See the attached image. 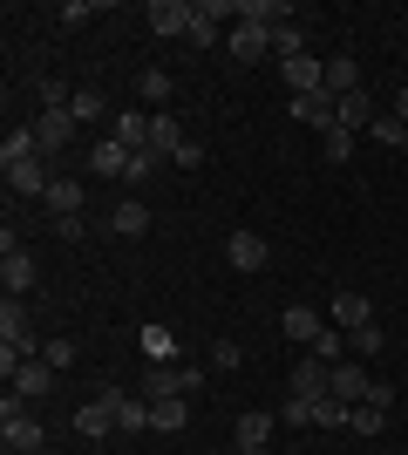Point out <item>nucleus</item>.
Instances as JSON below:
<instances>
[{
  "instance_id": "f257e3e1",
  "label": "nucleus",
  "mask_w": 408,
  "mask_h": 455,
  "mask_svg": "<svg viewBox=\"0 0 408 455\" xmlns=\"http://www.w3.org/2000/svg\"><path fill=\"white\" fill-rule=\"evenodd\" d=\"M143 20H150V35L177 41V35H191V20H197V0H150V7H143Z\"/></svg>"
},
{
  "instance_id": "f03ea898",
  "label": "nucleus",
  "mask_w": 408,
  "mask_h": 455,
  "mask_svg": "<svg viewBox=\"0 0 408 455\" xmlns=\"http://www.w3.org/2000/svg\"><path fill=\"white\" fill-rule=\"evenodd\" d=\"M68 136H76V116H68V109H41V116H35V143H41V156H48V164L68 150Z\"/></svg>"
},
{
  "instance_id": "7ed1b4c3",
  "label": "nucleus",
  "mask_w": 408,
  "mask_h": 455,
  "mask_svg": "<svg viewBox=\"0 0 408 455\" xmlns=\"http://www.w3.org/2000/svg\"><path fill=\"white\" fill-rule=\"evenodd\" d=\"M0 292H7V299H20V292H35V251H28V245L0 251Z\"/></svg>"
},
{
  "instance_id": "20e7f679",
  "label": "nucleus",
  "mask_w": 408,
  "mask_h": 455,
  "mask_svg": "<svg viewBox=\"0 0 408 455\" xmlns=\"http://www.w3.org/2000/svg\"><path fill=\"white\" fill-rule=\"evenodd\" d=\"M327 320L340 326V333H361V326H374V299H368V292H333Z\"/></svg>"
},
{
  "instance_id": "39448f33",
  "label": "nucleus",
  "mask_w": 408,
  "mask_h": 455,
  "mask_svg": "<svg viewBox=\"0 0 408 455\" xmlns=\"http://www.w3.org/2000/svg\"><path fill=\"white\" fill-rule=\"evenodd\" d=\"M225 48H232V61H266L272 55V35H266V28H252V20H232V28H225Z\"/></svg>"
},
{
  "instance_id": "423d86ee",
  "label": "nucleus",
  "mask_w": 408,
  "mask_h": 455,
  "mask_svg": "<svg viewBox=\"0 0 408 455\" xmlns=\"http://www.w3.org/2000/svg\"><path fill=\"white\" fill-rule=\"evenodd\" d=\"M327 326H333V320H327V313H313V306H286V313H279V333H286V340H300V347H313Z\"/></svg>"
},
{
  "instance_id": "0eeeda50",
  "label": "nucleus",
  "mask_w": 408,
  "mask_h": 455,
  "mask_svg": "<svg viewBox=\"0 0 408 455\" xmlns=\"http://www.w3.org/2000/svg\"><path fill=\"white\" fill-rule=\"evenodd\" d=\"M48 184H55V164H48V156H28V164L7 171V190H20V197H48Z\"/></svg>"
},
{
  "instance_id": "6e6552de",
  "label": "nucleus",
  "mask_w": 408,
  "mask_h": 455,
  "mask_svg": "<svg viewBox=\"0 0 408 455\" xmlns=\"http://www.w3.org/2000/svg\"><path fill=\"white\" fill-rule=\"evenodd\" d=\"M225 259H232V272H266V238H259V231H232V238H225Z\"/></svg>"
},
{
  "instance_id": "1a4fd4ad",
  "label": "nucleus",
  "mask_w": 408,
  "mask_h": 455,
  "mask_svg": "<svg viewBox=\"0 0 408 455\" xmlns=\"http://www.w3.org/2000/svg\"><path fill=\"white\" fill-rule=\"evenodd\" d=\"M327 387H333V367L320 361V354H307V361L292 367V395L300 401H327Z\"/></svg>"
},
{
  "instance_id": "9d476101",
  "label": "nucleus",
  "mask_w": 408,
  "mask_h": 455,
  "mask_svg": "<svg viewBox=\"0 0 408 455\" xmlns=\"http://www.w3.org/2000/svg\"><path fill=\"white\" fill-rule=\"evenodd\" d=\"M7 387H14L20 401H48V387H55V367L35 354V361H20V367H14V380H7Z\"/></svg>"
},
{
  "instance_id": "9b49d317",
  "label": "nucleus",
  "mask_w": 408,
  "mask_h": 455,
  "mask_svg": "<svg viewBox=\"0 0 408 455\" xmlns=\"http://www.w3.org/2000/svg\"><path fill=\"white\" fill-rule=\"evenodd\" d=\"M333 116H340V102H333L327 89H313V95H292V123H313V130H333Z\"/></svg>"
},
{
  "instance_id": "f8f14e48",
  "label": "nucleus",
  "mask_w": 408,
  "mask_h": 455,
  "mask_svg": "<svg viewBox=\"0 0 408 455\" xmlns=\"http://www.w3.org/2000/svg\"><path fill=\"white\" fill-rule=\"evenodd\" d=\"M136 347H143V361H150V367H177V354H184L171 326H143V333H136Z\"/></svg>"
},
{
  "instance_id": "ddd939ff",
  "label": "nucleus",
  "mask_w": 408,
  "mask_h": 455,
  "mask_svg": "<svg viewBox=\"0 0 408 455\" xmlns=\"http://www.w3.org/2000/svg\"><path fill=\"white\" fill-rule=\"evenodd\" d=\"M374 116H381V109H374V95H368V89H354V95H340V116H333V123L361 136V130H374Z\"/></svg>"
},
{
  "instance_id": "4468645a",
  "label": "nucleus",
  "mask_w": 408,
  "mask_h": 455,
  "mask_svg": "<svg viewBox=\"0 0 408 455\" xmlns=\"http://www.w3.org/2000/svg\"><path fill=\"white\" fill-rule=\"evenodd\" d=\"M109 136H116L123 150H150V116H136V109H116V116H109Z\"/></svg>"
},
{
  "instance_id": "2eb2a0df",
  "label": "nucleus",
  "mask_w": 408,
  "mask_h": 455,
  "mask_svg": "<svg viewBox=\"0 0 408 455\" xmlns=\"http://www.w3.org/2000/svg\"><path fill=\"white\" fill-rule=\"evenodd\" d=\"M102 401L116 408V428H123V435H136V428H150V401H130L123 387H102Z\"/></svg>"
},
{
  "instance_id": "dca6fc26",
  "label": "nucleus",
  "mask_w": 408,
  "mask_h": 455,
  "mask_svg": "<svg viewBox=\"0 0 408 455\" xmlns=\"http://www.w3.org/2000/svg\"><path fill=\"white\" fill-rule=\"evenodd\" d=\"M279 76H286V89L292 95H313V89H327V68L313 55H300V61H279Z\"/></svg>"
},
{
  "instance_id": "f3484780",
  "label": "nucleus",
  "mask_w": 408,
  "mask_h": 455,
  "mask_svg": "<svg viewBox=\"0 0 408 455\" xmlns=\"http://www.w3.org/2000/svg\"><path fill=\"white\" fill-rule=\"evenodd\" d=\"M89 171L96 177H130V150H123L116 136H102V143H89Z\"/></svg>"
},
{
  "instance_id": "a211bd4d",
  "label": "nucleus",
  "mask_w": 408,
  "mask_h": 455,
  "mask_svg": "<svg viewBox=\"0 0 408 455\" xmlns=\"http://www.w3.org/2000/svg\"><path fill=\"white\" fill-rule=\"evenodd\" d=\"M368 387H374V380L361 374V367L340 361V367H333V387H327V395H333V401H348V408H361V401H368Z\"/></svg>"
},
{
  "instance_id": "6ab92c4d",
  "label": "nucleus",
  "mask_w": 408,
  "mask_h": 455,
  "mask_svg": "<svg viewBox=\"0 0 408 455\" xmlns=\"http://www.w3.org/2000/svg\"><path fill=\"white\" fill-rule=\"evenodd\" d=\"M272 428H279V415H272V408H245V415H238V449H266Z\"/></svg>"
},
{
  "instance_id": "aec40b11",
  "label": "nucleus",
  "mask_w": 408,
  "mask_h": 455,
  "mask_svg": "<svg viewBox=\"0 0 408 455\" xmlns=\"http://www.w3.org/2000/svg\"><path fill=\"white\" fill-rule=\"evenodd\" d=\"M109 231H116V238H143V231H150V204L116 197V211H109Z\"/></svg>"
},
{
  "instance_id": "412c9836",
  "label": "nucleus",
  "mask_w": 408,
  "mask_h": 455,
  "mask_svg": "<svg viewBox=\"0 0 408 455\" xmlns=\"http://www.w3.org/2000/svg\"><path fill=\"white\" fill-rule=\"evenodd\" d=\"M354 89H368L361 61H354V55H333V61H327V95L340 102V95H354Z\"/></svg>"
},
{
  "instance_id": "4be33fe9",
  "label": "nucleus",
  "mask_w": 408,
  "mask_h": 455,
  "mask_svg": "<svg viewBox=\"0 0 408 455\" xmlns=\"http://www.w3.org/2000/svg\"><path fill=\"white\" fill-rule=\"evenodd\" d=\"M238 20H252V28L272 35V28H286V20H292V7H286V0H238Z\"/></svg>"
},
{
  "instance_id": "5701e85b",
  "label": "nucleus",
  "mask_w": 408,
  "mask_h": 455,
  "mask_svg": "<svg viewBox=\"0 0 408 455\" xmlns=\"http://www.w3.org/2000/svg\"><path fill=\"white\" fill-rule=\"evenodd\" d=\"M191 421V395H171V401H150V428L156 435H177Z\"/></svg>"
},
{
  "instance_id": "b1692460",
  "label": "nucleus",
  "mask_w": 408,
  "mask_h": 455,
  "mask_svg": "<svg viewBox=\"0 0 408 455\" xmlns=\"http://www.w3.org/2000/svg\"><path fill=\"white\" fill-rule=\"evenodd\" d=\"M82 197H89V190H82L76 177H55V184H48V197H41V204L55 211V218H82Z\"/></svg>"
},
{
  "instance_id": "393cba45",
  "label": "nucleus",
  "mask_w": 408,
  "mask_h": 455,
  "mask_svg": "<svg viewBox=\"0 0 408 455\" xmlns=\"http://www.w3.org/2000/svg\"><path fill=\"white\" fill-rule=\"evenodd\" d=\"M109 428H116V408H109L102 395L76 408V435H109Z\"/></svg>"
},
{
  "instance_id": "a878e982",
  "label": "nucleus",
  "mask_w": 408,
  "mask_h": 455,
  "mask_svg": "<svg viewBox=\"0 0 408 455\" xmlns=\"http://www.w3.org/2000/svg\"><path fill=\"white\" fill-rule=\"evenodd\" d=\"M177 143H184V130H177V116H171V109H156V116H150V150L164 156V164H171V156H177Z\"/></svg>"
},
{
  "instance_id": "bb28decb",
  "label": "nucleus",
  "mask_w": 408,
  "mask_h": 455,
  "mask_svg": "<svg viewBox=\"0 0 408 455\" xmlns=\"http://www.w3.org/2000/svg\"><path fill=\"white\" fill-rule=\"evenodd\" d=\"M28 156H41L35 123H28V130H7V143H0V171H14V164H28Z\"/></svg>"
},
{
  "instance_id": "cd10ccee",
  "label": "nucleus",
  "mask_w": 408,
  "mask_h": 455,
  "mask_svg": "<svg viewBox=\"0 0 408 455\" xmlns=\"http://www.w3.org/2000/svg\"><path fill=\"white\" fill-rule=\"evenodd\" d=\"M136 95H143L150 109H164V102H171V68H143V76H136Z\"/></svg>"
},
{
  "instance_id": "c85d7f7f",
  "label": "nucleus",
  "mask_w": 408,
  "mask_h": 455,
  "mask_svg": "<svg viewBox=\"0 0 408 455\" xmlns=\"http://www.w3.org/2000/svg\"><path fill=\"white\" fill-rule=\"evenodd\" d=\"M68 116H76V123H102V116H109V95H102V89H76Z\"/></svg>"
},
{
  "instance_id": "c756f323",
  "label": "nucleus",
  "mask_w": 408,
  "mask_h": 455,
  "mask_svg": "<svg viewBox=\"0 0 408 455\" xmlns=\"http://www.w3.org/2000/svg\"><path fill=\"white\" fill-rule=\"evenodd\" d=\"M143 395H150V401H171V395H184V387H177V367H150V374H143Z\"/></svg>"
},
{
  "instance_id": "7c9ffc66",
  "label": "nucleus",
  "mask_w": 408,
  "mask_h": 455,
  "mask_svg": "<svg viewBox=\"0 0 408 455\" xmlns=\"http://www.w3.org/2000/svg\"><path fill=\"white\" fill-rule=\"evenodd\" d=\"M368 136H374V143H388V150H408V123H395L388 109L374 116V130H368Z\"/></svg>"
},
{
  "instance_id": "2f4dec72",
  "label": "nucleus",
  "mask_w": 408,
  "mask_h": 455,
  "mask_svg": "<svg viewBox=\"0 0 408 455\" xmlns=\"http://www.w3.org/2000/svg\"><path fill=\"white\" fill-rule=\"evenodd\" d=\"M348 415H354V408H348V401H313V428H348Z\"/></svg>"
},
{
  "instance_id": "473e14b6",
  "label": "nucleus",
  "mask_w": 408,
  "mask_h": 455,
  "mask_svg": "<svg viewBox=\"0 0 408 455\" xmlns=\"http://www.w3.org/2000/svg\"><path fill=\"white\" fill-rule=\"evenodd\" d=\"M272 55H279V61H300V55H307V41H300L292 20H286V28H272Z\"/></svg>"
},
{
  "instance_id": "72a5a7b5",
  "label": "nucleus",
  "mask_w": 408,
  "mask_h": 455,
  "mask_svg": "<svg viewBox=\"0 0 408 455\" xmlns=\"http://www.w3.org/2000/svg\"><path fill=\"white\" fill-rule=\"evenodd\" d=\"M381 421H388V408H374V401H361V408L348 415V428H354V435H381Z\"/></svg>"
},
{
  "instance_id": "f704fd0d",
  "label": "nucleus",
  "mask_w": 408,
  "mask_h": 455,
  "mask_svg": "<svg viewBox=\"0 0 408 455\" xmlns=\"http://www.w3.org/2000/svg\"><path fill=\"white\" fill-rule=\"evenodd\" d=\"M307 354H320L327 367H340V354H348V333H340V326H327V333H320V340H313Z\"/></svg>"
},
{
  "instance_id": "c9c22d12",
  "label": "nucleus",
  "mask_w": 408,
  "mask_h": 455,
  "mask_svg": "<svg viewBox=\"0 0 408 455\" xmlns=\"http://www.w3.org/2000/svg\"><path fill=\"white\" fill-rule=\"evenodd\" d=\"M238 361H245V347H232V340H212V374H238Z\"/></svg>"
},
{
  "instance_id": "e433bc0d",
  "label": "nucleus",
  "mask_w": 408,
  "mask_h": 455,
  "mask_svg": "<svg viewBox=\"0 0 408 455\" xmlns=\"http://www.w3.org/2000/svg\"><path fill=\"white\" fill-rule=\"evenodd\" d=\"M320 150H327V164H348V156H354V130H340V123H333Z\"/></svg>"
},
{
  "instance_id": "4c0bfd02",
  "label": "nucleus",
  "mask_w": 408,
  "mask_h": 455,
  "mask_svg": "<svg viewBox=\"0 0 408 455\" xmlns=\"http://www.w3.org/2000/svg\"><path fill=\"white\" fill-rule=\"evenodd\" d=\"M348 347H354V354H381V347H388L381 320H374V326H361V333H348Z\"/></svg>"
},
{
  "instance_id": "58836bf2",
  "label": "nucleus",
  "mask_w": 408,
  "mask_h": 455,
  "mask_svg": "<svg viewBox=\"0 0 408 455\" xmlns=\"http://www.w3.org/2000/svg\"><path fill=\"white\" fill-rule=\"evenodd\" d=\"M204 380H212V367H197V361H177V387H184V395H204Z\"/></svg>"
},
{
  "instance_id": "ea45409f",
  "label": "nucleus",
  "mask_w": 408,
  "mask_h": 455,
  "mask_svg": "<svg viewBox=\"0 0 408 455\" xmlns=\"http://www.w3.org/2000/svg\"><path fill=\"white\" fill-rule=\"evenodd\" d=\"M279 421H286V428H313V401H279Z\"/></svg>"
},
{
  "instance_id": "a19ab883",
  "label": "nucleus",
  "mask_w": 408,
  "mask_h": 455,
  "mask_svg": "<svg viewBox=\"0 0 408 455\" xmlns=\"http://www.w3.org/2000/svg\"><path fill=\"white\" fill-rule=\"evenodd\" d=\"M41 361L55 367V374H61V367H76V340H48V347H41Z\"/></svg>"
},
{
  "instance_id": "79ce46f5",
  "label": "nucleus",
  "mask_w": 408,
  "mask_h": 455,
  "mask_svg": "<svg viewBox=\"0 0 408 455\" xmlns=\"http://www.w3.org/2000/svg\"><path fill=\"white\" fill-rule=\"evenodd\" d=\"M156 164H164V156H156V150H130V184H143V177H156Z\"/></svg>"
},
{
  "instance_id": "37998d69",
  "label": "nucleus",
  "mask_w": 408,
  "mask_h": 455,
  "mask_svg": "<svg viewBox=\"0 0 408 455\" xmlns=\"http://www.w3.org/2000/svg\"><path fill=\"white\" fill-rule=\"evenodd\" d=\"M177 171H197V164H204V143H197V136H184V143H177V156H171Z\"/></svg>"
},
{
  "instance_id": "c03bdc74",
  "label": "nucleus",
  "mask_w": 408,
  "mask_h": 455,
  "mask_svg": "<svg viewBox=\"0 0 408 455\" xmlns=\"http://www.w3.org/2000/svg\"><path fill=\"white\" fill-rule=\"evenodd\" d=\"M96 14V7H89V0H61V28H82V20Z\"/></svg>"
},
{
  "instance_id": "a18cd8bd",
  "label": "nucleus",
  "mask_w": 408,
  "mask_h": 455,
  "mask_svg": "<svg viewBox=\"0 0 408 455\" xmlns=\"http://www.w3.org/2000/svg\"><path fill=\"white\" fill-rule=\"evenodd\" d=\"M388 116H395V123H408V82L395 89V109H388Z\"/></svg>"
},
{
  "instance_id": "49530a36",
  "label": "nucleus",
  "mask_w": 408,
  "mask_h": 455,
  "mask_svg": "<svg viewBox=\"0 0 408 455\" xmlns=\"http://www.w3.org/2000/svg\"><path fill=\"white\" fill-rule=\"evenodd\" d=\"M238 455H272V449H238Z\"/></svg>"
}]
</instances>
